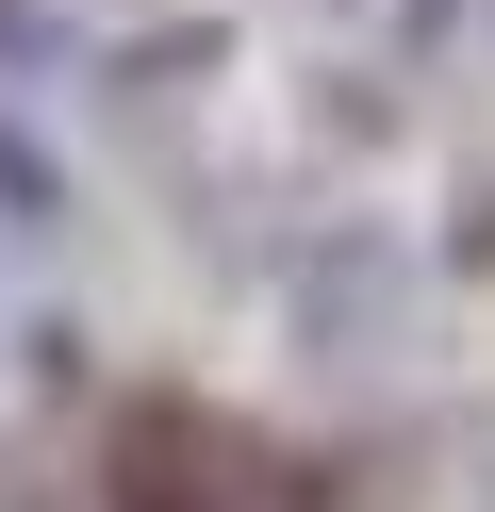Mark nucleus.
I'll list each match as a JSON object with an SVG mask.
<instances>
[{
	"label": "nucleus",
	"mask_w": 495,
	"mask_h": 512,
	"mask_svg": "<svg viewBox=\"0 0 495 512\" xmlns=\"http://www.w3.org/2000/svg\"><path fill=\"white\" fill-rule=\"evenodd\" d=\"M297 17H314V67H363V83H413L462 34V0H297Z\"/></svg>",
	"instance_id": "nucleus-3"
},
{
	"label": "nucleus",
	"mask_w": 495,
	"mask_h": 512,
	"mask_svg": "<svg viewBox=\"0 0 495 512\" xmlns=\"http://www.w3.org/2000/svg\"><path fill=\"white\" fill-rule=\"evenodd\" d=\"M0 380H50V331H17V248H0Z\"/></svg>",
	"instance_id": "nucleus-4"
},
{
	"label": "nucleus",
	"mask_w": 495,
	"mask_h": 512,
	"mask_svg": "<svg viewBox=\"0 0 495 512\" xmlns=\"http://www.w3.org/2000/svg\"><path fill=\"white\" fill-rule=\"evenodd\" d=\"M116 512H314V463H281L231 413H132L116 430Z\"/></svg>",
	"instance_id": "nucleus-2"
},
{
	"label": "nucleus",
	"mask_w": 495,
	"mask_h": 512,
	"mask_svg": "<svg viewBox=\"0 0 495 512\" xmlns=\"http://www.w3.org/2000/svg\"><path fill=\"white\" fill-rule=\"evenodd\" d=\"M413 314H429V265L380 215H314V232L281 248V331L314 347L330 380H380L396 347H413Z\"/></svg>",
	"instance_id": "nucleus-1"
}]
</instances>
